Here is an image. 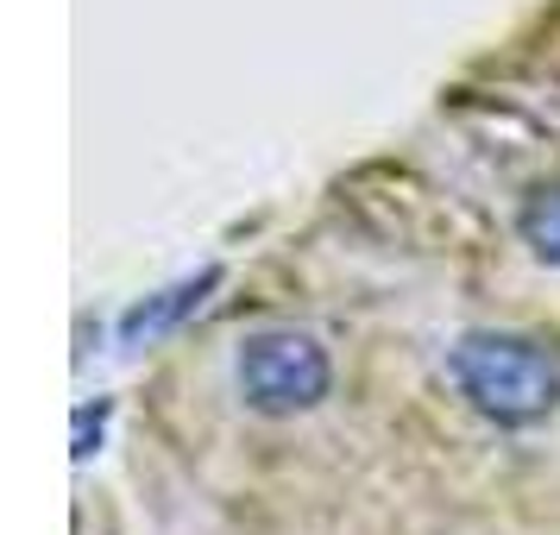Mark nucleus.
Listing matches in <instances>:
<instances>
[{
  "label": "nucleus",
  "mask_w": 560,
  "mask_h": 535,
  "mask_svg": "<svg viewBox=\"0 0 560 535\" xmlns=\"http://www.w3.org/2000/svg\"><path fill=\"white\" fill-rule=\"evenodd\" d=\"M454 379L472 397V409H485L491 422H510V429L548 416L560 397L555 359L535 340H516V334H472L454 353Z\"/></svg>",
  "instance_id": "nucleus-1"
},
{
  "label": "nucleus",
  "mask_w": 560,
  "mask_h": 535,
  "mask_svg": "<svg viewBox=\"0 0 560 535\" xmlns=\"http://www.w3.org/2000/svg\"><path fill=\"white\" fill-rule=\"evenodd\" d=\"M240 391L265 416L308 409L328 391V353L308 334H258V340H246V353H240Z\"/></svg>",
  "instance_id": "nucleus-2"
},
{
  "label": "nucleus",
  "mask_w": 560,
  "mask_h": 535,
  "mask_svg": "<svg viewBox=\"0 0 560 535\" xmlns=\"http://www.w3.org/2000/svg\"><path fill=\"white\" fill-rule=\"evenodd\" d=\"M523 240H529L548 265H560V189H548V196H535V202L523 208Z\"/></svg>",
  "instance_id": "nucleus-3"
}]
</instances>
